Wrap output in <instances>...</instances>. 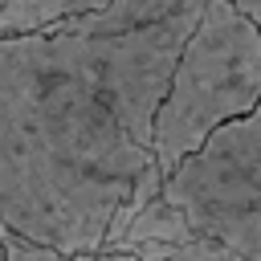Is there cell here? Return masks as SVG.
Returning <instances> with one entry per match:
<instances>
[{
  "label": "cell",
  "instance_id": "obj_1",
  "mask_svg": "<svg viewBox=\"0 0 261 261\" xmlns=\"http://www.w3.org/2000/svg\"><path fill=\"white\" fill-rule=\"evenodd\" d=\"M155 192L151 147L110 106L86 37L53 24L0 37V224L94 257Z\"/></svg>",
  "mask_w": 261,
  "mask_h": 261
},
{
  "label": "cell",
  "instance_id": "obj_2",
  "mask_svg": "<svg viewBox=\"0 0 261 261\" xmlns=\"http://www.w3.org/2000/svg\"><path fill=\"white\" fill-rule=\"evenodd\" d=\"M261 98V24L228 0H204L159 110L151 118V171L163 179L216 126L253 114Z\"/></svg>",
  "mask_w": 261,
  "mask_h": 261
},
{
  "label": "cell",
  "instance_id": "obj_3",
  "mask_svg": "<svg viewBox=\"0 0 261 261\" xmlns=\"http://www.w3.org/2000/svg\"><path fill=\"white\" fill-rule=\"evenodd\" d=\"M155 196L196 237L241 261H261V114L253 110L216 126L159 179Z\"/></svg>",
  "mask_w": 261,
  "mask_h": 261
},
{
  "label": "cell",
  "instance_id": "obj_4",
  "mask_svg": "<svg viewBox=\"0 0 261 261\" xmlns=\"http://www.w3.org/2000/svg\"><path fill=\"white\" fill-rule=\"evenodd\" d=\"M200 4L204 0H106L102 8L82 12V16H65L53 29H65V33H122V29H139V24L163 20L171 12H184V8H200Z\"/></svg>",
  "mask_w": 261,
  "mask_h": 261
},
{
  "label": "cell",
  "instance_id": "obj_5",
  "mask_svg": "<svg viewBox=\"0 0 261 261\" xmlns=\"http://www.w3.org/2000/svg\"><path fill=\"white\" fill-rule=\"evenodd\" d=\"M106 0H0V37L8 33H37L65 16H82L102 8Z\"/></svg>",
  "mask_w": 261,
  "mask_h": 261
},
{
  "label": "cell",
  "instance_id": "obj_6",
  "mask_svg": "<svg viewBox=\"0 0 261 261\" xmlns=\"http://www.w3.org/2000/svg\"><path fill=\"white\" fill-rule=\"evenodd\" d=\"M126 257H135V261H241L228 249H220V245H212L196 232H188L179 241H167V245H139Z\"/></svg>",
  "mask_w": 261,
  "mask_h": 261
},
{
  "label": "cell",
  "instance_id": "obj_7",
  "mask_svg": "<svg viewBox=\"0 0 261 261\" xmlns=\"http://www.w3.org/2000/svg\"><path fill=\"white\" fill-rule=\"evenodd\" d=\"M0 249H4V261H90L86 253L82 257H69V253H57L49 245H37L29 237H16L4 224H0Z\"/></svg>",
  "mask_w": 261,
  "mask_h": 261
},
{
  "label": "cell",
  "instance_id": "obj_8",
  "mask_svg": "<svg viewBox=\"0 0 261 261\" xmlns=\"http://www.w3.org/2000/svg\"><path fill=\"white\" fill-rule=\"evenodd\" d=\"M228 4H232L241 16H249L253 24H261V0H228Z\"/></svg>",
  "mask_w": 261,
  "mask_h": 261
},
{
  "label": "cell",
  "instance_id": "obj_9",
  "mask_svg": "<svg viewBox=\"0 0 261 261\" xmlns=\"http://www.w3.org/2000/svg\"><path fill=\"white\" fill-rule=\"evenodd\" d=\"M90 261H135V257H126V253H94Z\"/></svg>",
  "mask_w": 261,
  "mask_h": 261
}]
</instances>
